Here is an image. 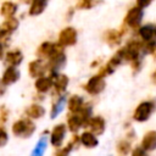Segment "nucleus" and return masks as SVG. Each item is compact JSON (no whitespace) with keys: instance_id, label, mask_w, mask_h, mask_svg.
I'll use <instances>...</instances> for the list:
<instances>
[{"instance_id":"obj_1","label":"nucleus","mask_w":156,"mask_h":156,"mask_svg":"<svg viewBox=\"0 0 156 156\" xmlns=\"http://www.w3.org/2000/svg\"><path fill=\"white\" fill-rule=\"evenodd\" d=\"M37 130V124L34 121L24 117V118H18L11 124V133L21 139H28L34 135Z\"/></svg>"},{"instance_id":"obj_2","label":"nucleus","mask_w":156,"mask_h":156,"mask_svg":"<svg viewBox=\"0 0 156 156\" xmlns=\"http://www.w3.org/2000/svg\"><path fill=\"white\" fill-rule=\"evenodd\" d=\"M45 62H46V68H48V76H52V74L58 73L66 66V62H67L65 48H62L61 45H58L56 43L55 51Z\"/></svg>"},{"instance_id":"obj_3","label":"nucleus","mask_w":156,"mask_h":156,"mask_svg":"<svg viewBox=\"0 0 156 156\" xmlns=\"http://www.w3.org/2000/svg\"><path fill=\"white\" fill-rule=\"evenodd\" d=\"M143 46L144 43H141L140 40L136 39H130L127 41V44L121 48L122 55H123V60L128 61V62H133L140 58V55L144 54L143 52Z\"/></svg>"},{"instance_id":"obj_4","label":"nucleus","mask_w":156,"mask_h":156,"mask_svg":"<svg viewBox=\"0 0 156 156\" xmlns=\"http://www.w3.org/2000/svg\"><path fill=\"white\" fill-rule=\"evenodd\" d=\"M77 41H78V30L72 26H66L60 30L56 43L66 49L74 46Z\"/></svg>"},{"instance_id":"obj_5","label":"nucleus","mask_w":156,"mask_h":156,"mask_svg":"<svg viewBox=\"0 0 156 156\" xmlns=\"http://www.w3.org/2000/svg\"><path fill=\"white\" fill-rule=\"evenodd\" d=\"M106 88V82H105V78L99 76L98 73L91 76L87 82L85 84L83 85V89L87 94L91 95V96H96L99 94H101Z\"/></svg>"},{"instance_id":"obj_6","label":"nucleus","mask_w":156,"mask_h":156,"mask_svg":"<svg viewBox=\"0 0 156 156\" xmlns=\"http://www.w3.org/2000/svg\"><path fill=\"white\" fill-rule=\"evenodd\" d=\"M67 135V127L65 123H57L52 127L49 135V143L55 149H61L63 146Z\"/></svg>"},{"instance_id":"obj_7","label":"nucleus","mask_w":156,"mask_h":156,"mask_svg":"<svg viewBox=\"0 0 156 156\" xmlns=\"http://www.w3.org/2000/svg\"><path fill=\"white\" fill-rule=\"evenodd\" d=\"M143 17H144L143 10L139 9L138 6H134V7L129 9L128 12L126 13L124 20H123V26H124L127 29H128V28H132V29L139 28L140 24H141Z\"/></svg>"},{"instance_id":"obj_8","label":"nucleus","mask_w":156,"mask_h":156,"mask_svg":"<svg viewBox=\"0 0 156 156\" xmlns=\"http://www.w3.org/2000/svg\"><path fill=\"white\" fill-rule=\"evenodd\" d=\"M155 110V104L152 101H143L140 102L133 113V119L136 122H146Z\"/></svg>"},{"instance_id":"obj_9","label":"nucleus","mask_w":156,"mask_h":156,"mask_svg":"<svg viewBox=\"0 0 156 156\" xmlns=\"http://www.w3.org/2000/svg\"><path fill=\"white\" fill-rule=\"evenodd\" d=\"M52 78V93L55 95H66V91L69 85V78L65 73H56L50 76Z\"/></svg>"},{"instance_id":"obj_10","label":"nucleus","mask_w":156,"mask_h":156,"mask_svg":"<svg viewBox=\"0 0 156 156\" xmlns=\"http://www.w3.org/2000/svg\"><path fill=\"white\" fill-rule=\"evenodd\" d=\"M85 130H89L91 133H94L96 136L104 134L105 129H106V121L104 117L101 116H91L84 124Z\"/></svg>"},{"instance_id":"obj_11","label":"nucleus","mask_w":156,"mask_h":156,"mask_svg":"<svg viewBox=\"0 0 156 156\" xmlns=\"http://www.w3.org/2000/svg\"><path fill=\"white\" fill-rule=\"evenodd\" d=\"M27 71H28V76L32 77L33 79H37L41 76H46L48 74L46 62L40 58H34L28 63Z\"/></svg>"},{"instance_id":"obj_12","label":"nucleus","mask_w":156,"mask_h":156,"mask_svg":"<svg viewBox=\"0 0 156 156\" xmlns=\"http://www.w3.org/2000/svg\"><path fill=\"white\" fill-rule=\"evenodd\" d=\"M21 78V71L18 69V67H12V66H6V68L4 69L0 82L5 85V87H10L15 83H17Z\"/></svg>"},{"instance_id":"obj_13","label":"nucleus","mask_w":156,"mask_h":156,"mask_svg":"<svg viewBox=\"0 0 156 156\" xmlns=\"http://www.w3.org/2000/svg\"><path fill=\"white\" fill-rule=\"evenodd\" d=\"M126 27L123 26L122 29H108L104 33V40L108 46H118L122 41L123 34L126 33Z\"/></svg>"},{"instance_id":"obj_14","label":"nucleus","mask_w":156,"mask_h":156,"mask_svg":"<svg viewBox=\"0 0 156 156\" xmlns=\"http://www.w3.org/2000/svg\"><path fill=\"white\" fill-rule=\"evenodd\" d=\"M24 60V55L20 49H11L5 52L4 62L6 66H12V67H18Z\"/></svg>"},{"instance_id":"obj_15","label":"nucleus","mask_w":156,"mask_h":156,"mask_svg":"<svg viewBox=\"0 0 156 156\" xmlns=\"http://www.w3.org/2000/svg\"><path fill=\"white\" fill-rule=\"evenodd\" d=\"M34 89H35V93L46 95L52 90V78L46 74L34 79Z\"/></svg>"},{"instance_id":"obj_16","label":"nucleus","mask_w":156,"mask_h":156,"mask_svg":"<svg viewBox=\"0 0 156 156\" xmlns=\"http://www.w3.org/2000/svg\"><path fill=\"white\" fill-rule=\"evenodd\" d=\"M45 113H46V108L41 104H39V102H33L29 106H27L26 110H24L26 117L32 119V121L43 118L45 116Z\"/></svg>"},{"instance_id":"obj_17","label":"nucleus","mask_w":156,"mask_h":156,"mask_svg":"<svg viewBox=\"0 0 156 156\" xmlns=\"http://www.w3.org/2000/svg\"><path fill=\"white\" fill-rule=\"evenodd\" d=\"M65 124L68 132H71L72 134H78V132H80V129L84 128L85 123L78 113H69L67 116V121Z\"/></svg>"},{"instance_id":"obj_18","label":"nucleus","mask_w":156,"mask_h":156,"mask_svg":"<svg viewBox=\"0 0 156 156\" xmlns=\"http://www.w3.org/2000/svg\"><path fill=\"white\" fill-rule=\"evenodd\" d=\"M55 48H56V43L50 41V40L43 41V43L39 44V46L37 48V51H35L37 58H40V60H43V61H46V60L52 55V52L55 51Z\"/></svg>"},{"instance_id":"obj_19","label":"nucleus","mask_w":156,"mask_h":156,"mask_svg":"<svg viewBox=\"0 0 156 156\" xmlns=\"http://www.w3.org/2000/svg\"><path fill=\"white\" fill-rule=\"evenodd\" d=\"M84 99L79 94H72L66 99V107L69 113H77L84 105Z\"/></svg>"},{"instance_id":"obj_20","label":"nucleus","mask_w":156,"mask_h":156,"mask_svg":"<svg viewBox=\"0 0 156 156\" xmlns=\"http://www.w3.org/2000/svg\"><path fill=\"white\" fill-rule=\"evenodd\" d=\"M79 144L87 149H94L99 145V139L94 133L84 130L79 134Z\"/></svg>"},{"instance_id":"obj_21","label":"nucleus","mask_w":156,"mask_h":156,"mask_svg":"<svg viewBox=\"0 0 156 156\" xmlns=\"http://www.w3.org/2000/svg\"><path fill=\"white\" fill-rule=\"evenodd\" d=\"M66 105V95H55L54 94V99L51 102V108H50V118H56L61 111L63 110V106Z\"/></svg>"},{"instance_id":"obj_22","label":"nucleus","mask_w":156,"mask_h":156,"mask_svg":"<svg viewBox=\"0 0 156 156\" xmlns=\"http://www.w3.org/2000/svg\"><path fill=\"white\" fill-rule=\"evenodd\" d=\"M49 0H32V2L28 5V16L37 17L40 16L48 7Z\"/></svg>"},{"instance_id":"obj_23","label":"nucleus","mask_w":156,"mask_h":156,"mask_svg":"<svg viewBox=\"0 0 156 156\" xmlns=\"http://www.w3.org/2000/svg\"><path fill=\"white\" fill-rule=\"evenodd\" d=\"M17 11H18V5L12 0H4L0 5V16H2L4 18L13 17L17 13Z\"/></svg>"},{"instance_id":"obj_24","label":"nucleus","mask_w":156,"mask_h":156,"mask_svg":"<svg viewBox=\"0 0 156 156\" xmlns=\"http://www.w3.org/2000/svg\"><path fill=\"white\" fill-rule=\"evenodd\" d=\"M138 34H139V37L141 38V40L144 43L155 40V38H156V27L152 26V24L141 26V27H139Z\"/></svg>"},{"instance_id":"obj_25","label":"nucleus","mask_w":156,"mask_h":156,"mask_svg":"<svg viewBox=\"0 0 156 156\" xmlns=\"http://www.w3.org/2000/svg\"><path fill=\"white\" fill-rule=\"evenodd\" d=\"M145 151H152L156 150V130H150L147 132L143 139H141V145H140Z\"/></svg>"},{"instance_id":"obj_26","label":"nucleus","mask_w":156,"mask_h":156,"mask_svg":"<svg viewBox=\"0 0 156 156\" xmlns=\"http://www.w3.org/2000/svg\"><path fill=\"white\" fill-rule=\"evenodd\" d=\"M2 30L7 34V35H11L13 32H16L20 27V20L13 16V17H9V18H4L2 23L0 24Z\"/></svg>"},{"instance_id":"obj_27","label":"nucleus","mask_w":156,"mask_h":156,"mask_svg":"<svg viewBox=\"0 0 156 156\" xmlns=\"http://www.w3.org/2000/svg\"><path fill=\"white\" fill-rule=\"evenodd\" d=\"M116 150L121 156H126L132 151V145L129 140H119L116 145Z\"/></svg>"},{"instance_id":"obj_28","label":"nucleus","mask_w":156,"mask_h":156,"mask_svg":"<svg viewBox=\"0 0 156 156\" xmlns=\"http://www.w3.org/2000/svg\"><path fill=\"white\" fill-rule=\"evenodd\" d=\"M80 117H82V119L84 121V123L93 116V106H91V104H89V102H84V105L82 106V108L77 112Z\"/></svg>"},{"instance_id":"obj_29","label":"nucleus","mask_w":156,"mask_h":156,"mask_svg":"<svg viewBox=\"0 0 156 156\" xmlns=\"http://www.w3.org/2000/svg\"><path fill=\"white\" fill-rule=\"evenodd\" d=\"M9 117H10V110L5 105H1L0 106V126L4 127V124L9 121Z\"/></svg>"},{"instance_id":"obj_30","label":"nucleus","mask_w":156,"mask_h":156,"mask_svg":"<svg viewBox=\"0 0 156 156\" xmlns=\"http://www.w3.org/2000/svg\"><path fill=\"white\" fill-rule=\"evenodd\" d=\"M94 5L93 0H76V9L78 10H89Z\"/></svg>"},{"instance_id":"obj_31","label":"nucleus","mask_w":156,"mask_h":156,"mask_svg":"<svg viewBox=\"0 0 156 156\" xmlns=\"http://www.w3.org/2000/svg\"><path fill=\"white\" fill-rule=\"evenodd\" d=\"M7 143H9V133L2 126H0V147H4Z\"/></svg>"},{"instance_id":"obj_32","label":"nucleus","mask_w":156,"mask_h":156,"mask_svg":"<svg viewBox=\"0 0 156 156\" xmlns=\"http://www.w3.org/2000/svg\"><path fill=\"white\" fill-rule=\"evenodd\" d=\"M132 156H147V151H145L141 146H136L132 150Z\"/></svg>"},{"instance_id":"obj_33","label":"nucleus","mask_w":156,"mask_h":156,"mask_svg":"<svg viewBox=\"0 0 156 156\" xmlns=\"http://www.w3.org/2000/svg\"><path fill=\"white\" fill-rule=\"evenodd\" d=\"M152 0H136V6L139 7V9H145V7H147L149 5H150V2H151Z\"/></svg>"},{"instance_id":"obj_34","label":"nucleus","mask_w":156,"mask_h":156,"mask_svg":"<svg viewBox=\"0 0 156 156\" xmlns=\"http://www.w3.org/2000/svg\"><path fill=\"white\" fill-rule=\"evenodd\" d=\"M130 66H132V69H133L134 72H138V71L141 68V60L139 58V60H136V61L130 62Z\"/></svg>"},{"instance_id":"obj_35","label":"nucleus","mask_w":156,"mask_h":156,"mask_svg":"<svg viewBox=\"0 0 156 156\" xmlns=\"http://www.w3.org/2000/svg\"><path fill=\"white\" fill-rule=\"evenodd\" d=\"M5 52H6V50H5V44H4L2 41H0V61L4 60Z\"/></svg>"},{"instance_id":"obj_36","label":"nucleus","mask_w":156,"mask_h":156,"mask_svg":"<svg viewBox=\"0 0 156 156\" xmlns=\"http://www.w3.org/2000/svg\"><path fill=\"white\" fill-rule=\"evenodd\" d=\"M10 35H7L4 30H2V28H1V26H0V41H2L4 44H5V39H7Z\"/></svg>"},{"instance_id":"obj_37","label":"nucleus","mask_w":156,"mask_h":156,"mask_svg":"<svg viewBox=\"0 0 156 156\" xmlns=\"http://www.w3.org/2000/svg\"><path fill=\"white\" fill-rule=\"evenodd\" d=\"M74 10H76V7H69V10L67 11V18H68V20H71V18L73 17V13H74Z\"/></svg>"},{"instance_id":"obj_38","label":"nucleus","mask_w":156,"mask_h":156,"mask_svg":"<svg viewBox=\"0 0 156 156\" xmlns=\"http://www.w3.org/2000/svg\"><path fill=\"white\" fill-rule=\"evenodd\" d=\"M6 88H7V87H5V85H4V84L0 82V96H2V95L5 94V91H6Z\"/></svg>"},{"instance_id":"obj_39","label":"nucleus","mask_w":156,"mask_h":156,"mask_svg":"<svg viewBox=\"0 0 156 156\" xmlns=\"http://www.w3.org/2000/svg\"><path fill=\"white\" fill-rule=\"evenodd\" d=\"M151 80H152V83L156 85V69L152 72V74H151Z\"/></svg>"},{"instance_id":"obj_40","label":"nucleus","mask_w":156,"mask_h":156,"mask_svg":"<svg viewBox=\"0 0 156 156\" xmlns=\"http://www.w3.org/2000/svg\"><path fill=\"white\" fill-rule=\"evenodd\" d=\"M21 4H24V5H29L32 2V0H18Z\"/></svg>"},{"instance_id":"obj_41","label":"nucleus","mask_w":156,"mask_h":156,"mask_svg":"<svg viewBox=\"0 0 156 156\" xmlns=\"http://www.w3.org/2000/svg\"><path fill=\"white\" fill-rule=\"evenodd\" d=\"M152 56H154V58L156 60V48H155V50L152 51Z\"/></svg>"},{"instance_id":"obj_42","label":"nucleus","mask_w":156,"mask_h":156,"mask_svg":"<svg viewBox=\"0 0 156 156\" xmlns=\"http://www.w3.org/2000/svg\"><path fill=\"white\" fill-rule=\"evenodd\" d=\"M55 156H66V155H63V154H61V152H57Z\"/></svg>"},{"instance_id":"obj_43","label":"nucleus","mask_w":156,"mask_h":156,"mask_svg":"<svg viewBox=\"0 0 156 156\" xmlns=\"http://www.w3.org/2000/svg\"><path fill=\"white\" fill-rule=\"evenodd\" d=\"M93 1H94V0H93Z\"/></svg>"}]
</instances>
